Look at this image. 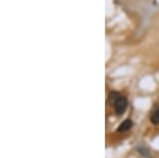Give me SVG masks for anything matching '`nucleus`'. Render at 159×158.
<instances>
[{
	"label": "nucleus",
	"mask_w": 159,
	"mask_h": 158,
	"mask_svg": "<svg viewBox=\"0 0 159 158\" xmlns=\"http://www.w3.org/2000/svg\"><path fill=\"white\" fill-rule=\"evenodd\" d=\"M132 126V120H130V119H126V120H124L123 122L120 124L118 131H119V132H126V131H128V129H130Z\"/></svg>",
	"instance_id": "3"
},
{
	"label": "nucleus",
	"mask_w": 159,
	"mask_h": 158,
	"mask_svg": "<svg viewBox=\"0 0 159 158\" xmlns=\"http://www.w3.org/2000/svg\"><path fill=\"white\" fill-rule=\"evenodd\" d=\"M151 122L155 124V125H158L159 124V105L155 106L151 114Z\"/></svg>",
	"instance_id": "2"
},
{
	"label": "nucleus",
	"mask_w": 159,
	"mask_h": 158,
	"mask_svg": "<svg viewBox=\"0 0 159 158\" xmlns=\"http://www.w3.org/2000/svg\"><path fill=\"white\" fill-rule=\"evenodd\" d=\"M138 151L140 152V154H141V155L145 156V157H150V153H149V151H147V150L142 149V148H139Z\"/></svg>",
	"instance_id": "4"
},
{
	"label": "nucleus",
	"mask_w": 159,
	"mask_h": 158,
	"mask_svg": "<svg viewBox=\"0 0 159 158\" xmlns=\"http://www.w3.org/2000/svg\"><path fill=\"white\" fill-rule=\"evenodd\" d=\"M112 104H114V107H115L117 115H122L124 114V111L127 107V100L122 96H119Z\"/></svg>",
	"instance_id": "1"
}]
</instances>
